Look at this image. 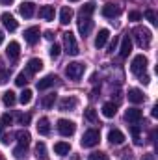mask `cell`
<instances>
[{
  "instance_id": "obj_1",
  "label": "cell",
  "mask_w": 158,
  "mask_h": 160,
  "mask_svg": "<svg viewBox=\"0 0 158 160\" xmlns=\"http://www.w3.org/2000/svg\"><path fill=\"white\" fill-rule=\"evenodd\" d=\"M132 38L136 39L138 47L149 48V47H151V39H153V34H151V30L145 28V26H136V28L132 30Z\"/></svg>"
},
{
  "instance_id": "obj_31",
  "label": "cell",
  "mask_w": 158,
  "mask_h": 160,
  "mask_svg": "<svg viewBox=\"0 0 158 160\" xmlns=\"http://www.w3.org/2000/svg\"><path fill=\"white\" fill-rule=\"evenodd\" d=\"M93 11H95V4H93V2H86V4L82 6V9H80V15H84V17H89Z\"/></svg>"
},
{
  "instance_id": "obj_20",
  "label": "cell",
  "mask_w": 158,
  "mask_h": 160,
  "mask_svg": "<svg viewBox=\"0 0 158 160\" xmlns=\"http://www.w3.org/2000/svg\"><path fill=\"white\" fill-rule=\"evenodd\" d=\"M41 69H43V62H41L39 58H32V60L28 62V67H26V71H28L30 75H34V73H39Z\"/></svg>"
},
{
  "instance_id": "obj_22",
  "label": "cell",
  "mask_w": 158,
  "mask_h": 160,
  "mask_svg": "<svg viewBox=\"0 0 158 160\" xmlns=\"http://www.w3.org/2000/svg\"><path fill=\"white\" fill-rule=\"evenodd\" d=\"M54 15H56V11H54L52 6H43V8H39V17H43L45 21H54Z\"/></svg>"
},
{
  "instance_id": "obj_24",
  "label": "cell",
  "mask_w": 158,
  "mask_h": 160,
  "mask_svg": "<svg viewBox=\"0 0 158 160\" xmlns=\"http://www.w3.org/2000/svg\"><path fill=\"white\" fill-rule=\"evenodd\" d=\"M117 114V104L114 102H104L102 104V116L104 118H114Z\"/></svg>"
},
{
  "instance_id": "obj_48",
  "label": "cell",
  "mask_w": 158,
  "mask_h": 160,
  "mask_svg": "<svg viewBox=\"0 0 158 160\" xmlns=\"http://www.w3.org/2000/svg\"><path fill=\"white\" fill-rule=\"evenodd\" d=\"M0 2H2V4H4V6H9V4H11V2H13V0H0Z\"/></svg>"
},
{
  "instance_id": "obj_37",
  "label": "cell",
  "mask_w": 158,
  "mask_h": 160,
  "mask_svg": "<svg viewBox=\"0 0 158 160\" xmlns=\"http://www.w3.org/2000/svg\"><path fill=\"white\" fill-rule=\"evenodd\" d=\"M87 160H110V158H108V155H106V153L99 151V153H91Z\"/></svg>"
},
{
  "instance_id": "obj_51",
  "label": "cell",
  "mask_w": 158,
  "mask_h": 160,
  "mask_svg": "<svg viewBox=\"0 0 158 160\" xmlns=\"http://www.w3.org/2000/svg\"><path fill=\"white\" fill-rule=\"evenodd\" d=\"M69 2H78V0H69Z\"/></svg>"
},
{
  "instance_id": "obj_11",
  "label": "cell",
  "mask_w": 158,
  "mask_h": 160,
  "mask_svg": "<svg viewBox=\"0 0 158 160\" xmlns=\"http://www.w3.org/2000/svg\"><path fill=\"white\" fill-rule=\"evenodd\" d=\"M141 118H143V114H141V110H140V108H128V110L125 112V119L128 121V123H132V125L140 123Z\"/></svg>"
},
{
  "instance_id": "obj_2",
  "label": "cell",
  "mask_w": 158,
  "mask_h": 160,
  "mask_svg": "<svg viewBox=\"0 0 158 160\" xmlns=\"http://www.w3.org/2000/svg\"><path fill=\"white\" fill-rule=\"evenodd\" d=\"M130 71H132L136 77L145 75V71H147V58H145L143 54L134 56V60H132V63H130Z\"/></svg>"
},
{
  "instance_id": "obj_18",
  "label": "cell",
  "mask_w": 158,
  "mask_h": 160,
  "mask_svg": "<svg viewBox=\"0 0 158 160\" xmlns=\"http://www.w3.org/2000/svg\"><path fill=\"white\" fill-rule=\"evenodd\" d=\"M108 38H110V32H108L106 28L99 30V34H97V38H95V47H97V48H102V47L106 45Z\"/></svg>"
},
{
  "instance_id": "obj_4",
  "label": "cell",
  "mask_w": 158,
  "mask_h": 160,
  "mask_svg": "<svg viewBox=\"0 0 158 160\" xmlns=\"http://www.w3.org/2000/svg\"><path fill=\"white\" fill-rule=\"evenodd\" d=\"M63 47H65V52L69 54V56H78V43L75 39V36L71 34V32H65L63 34Z\"/></svg>"
},
{
  "instance_id": "obj_32",
  "label": "cell",
  "mask_w": 158,
  "mask_h": 160,
  "mask_svg": "<svg viewBox=\"0 0 158 160\" xmlns=\"http://www.w3.org/2000/svg\"><path fill=\"white\" fill-rule=\"evenodd\" d=\"M130 132H132V136H134V143H136V145H141V138H140V127H138V125H132V127H130Z\"/></svg>"
},
{
  "instance_id": "obj_44",
  "label": "cell",
  "mask_w": 158,
  "mask_h": 160,
  "mask_svg": "<svg viewBox=\"0 0 158 160\" xmlns=\"http://www.w3.org/2000/svg\"><path fill=\"white\" fill-rule=\"evenodd\" d=\"M141 160H155V155H153V153H147V155L141 157Z\"/></svg>"
},
{
  "instance_id": "obj_15",
  "label": "cell",
  "mask_w": 158,
  "mask_h": 160,
  "mask_svg": "<svg viewBox=\"0 0 158 160\" xmlns=\"http://www.w3.org/2000/svg\"><path fill=\"white\" fill-rule=\"evenodd\" d=\"M108 140H110L112 145H121V143L125 142V134H123L119 128H112V130L108 132Z\"/></svg>"
},
{
  "instance_id": "obj_14",
  "label": "cell",
  "mask_w": 158,
  "mask_h": 160,
  "mask_svg": "<svg viewBox=\"0 0 158 160\" xmlns=\"http://www.w3.org/2000/svg\"><path fill=\"white\" fill-rule=\"evenodd\" d=\"M77 104H78L77 97H65V99L60 101V110L62 112H71V110L77 108Z\"/></svg>"
},
{
  "instance_id": "obj_6",
  "label": "cell",
  "mask_w": 158,
  "mask_h": 160,
  "mask_svg": "<svg viewBox=\"0 0 158 160\" xmlns=\"http://www.w3.org/2000/svg\"><path fill=\"white\" fill-rule=\"evenodd\" d=\"M75 123L69 119H60L58 121V132L62 134V136H65V138H69V136H73L75 134Z\"/></svg>"
},
{
  "instance_id": "obj_42",
  "label": "cell",
  "mask_w": 158,
  "mask_h": 160,
  "mask_svg": "<svg viewBox=\"0 0 158 160\" xmlns=\"http://www.w3.org/2000/svg\"><path fill=\"white\" fill-rule=\"evenodd\" d=\"M9 75H11V71H9V69H4V71L0 73V82H2V84H4V82H7Z\"/></svg>"
},
{
  "instance_id": "obj_38",
  "label": "cell",
  "mask_w": 158,
  "mask_h": 160,
  "mask_svg": "<svg viewBox=\"0 0 158 160\" xmlns=\"http://www.w3.org/2000/svg\"><path fill=\"white\" fill-rule=\"evenodd\" d=\"M86 119L91 121V123H95V121H97V114H95V110H93V108H87V110H86Z\"/></svg>"
},
{
  "instance_id": "obj_16",
  "label": "cell",
  "mask_w": 158,
  "mask_h": 160,
  "mask_svg": "<svg viewBox=\"0 0 158 160\" xmlns=\"http://www.w3.org/2000/svg\"><path fill=\"white\" fill-rule=\"evenodd\" d=\"M128 101H130V102H134V104H140V102H143V101H145V95H143V91H141V89L132 88V89H128Z\"/></svg>"
},
{
  "instance_id": "obj_50",
  "label": "cell",
  "mask_w": 158,
  "mask_h": 160,
  "mask_svg": "<svg viewBox=\"0 0 158 160\" xmlns=\"http://www.w3.org/2000/svg\"><path fill=\"white\" fill-rule=\"evenodd\" d=\"M4 41V34H2V30H0V43Z\"/></svg>"
},
{
  "instance_id": "obj_19",
  "label": "cell",
  "mask_w": 158,
  "mask_h": 160,
  "mask_svg": "<svg viewBox=\"0 0 158 160\" xmlns=\"http://www.w3.org/2000/svg\"><path fill=\"white\" fill-rule=\"evenodd\" d=\"M15 138L19 140V145H24V147H28V145H30V140H32V138H30V132L24 130V128H22V130H17V132H15Z\"/></svg>"
},
{
  "instance_id": "obj_13",
  "label": "cell",
  "mask_w": 158,
  "mask_h": 160,
  "mask_svg": "<svg viewBox=\"0 0 158 160\" xmlns=\"http://www.w3.org/2000/svg\"><path fill=\"white\" fill-rule=\"evenodd\" d=\"M19 54H21V45H19L17 41H11V43L7 45V48H6V56H7L11 62H15V60L19 58Z\"/></svg>"
},
{
  "instance_id": "obj_33",
  "label": "cell",
  "mask_w": 158,
  "mask_h": 160,
  "mask_svg": "<svg viewBox=\"0 0 158 160\" xmlns=\"http://www.w3.org/2000/svg\"><path fill=\"white\" fill-rule=\"evenodd\" d=\"M28 75H30L28 71H26V73H19L17 78H15V84H17V86H26V84H28Z\"/></svg>"
},
{
  "instance_id": "obj_28",
  "label": "cell",
  "mask_w": 158,
  "mask_h": 160,
  "mask_svg": "<svg viewBox=\"0 0 158 160\" xmlns=\"http://www.w3.org/2000/svg\"><path fill=\"white\" fill-rule=\"evenodd\" d=\"M54 102H56V93H48V95H45L43 101H41L43 108H47V110H50V108L54 106Z\"/></svg>"
},
{
  "instance_id": "obj_45",
  "label": "cell",
  "mask_w": 158,
  "mask_h": 160,
  "mask_svg": "<svg viewBox=\"0 0 158 160\" xmlns=\"http://www.w3.org/2000/svg\"><path fill=\"white\" fill-rule=\"evenodd\" d=\"M123 155H125V157H123L125 160H132V153H130V151H125Z\"/></svg>"
},
{
  "instance_id": "obj_30",
  "label": "cell",
  "mask_w": 158,
  "mask_h": 160,
  "mask_svg": "<svg viewBox=\"0 0 158 160\" xmlns=\"http://www.w3.org/2000/svg\"><path fill=\"white\" fill-rule=\"evenodd\" d=\"M32 95H34L32 89H24V91L19 95V102H21L22 106H24V104H30V102H32Z\"/></svg>"
},
{
  "instance_id": "obj_26",
  "label": "cell",
  "mask_w": 158,
  "mask_h": 160,
  "mask_svg": "<svg viewBox=\"0 0 158 160\" xmlns=\"http://www.w3.org/2000/svg\"><path fill=\"white\" fill-rule=\"evenodd\" d=\"M37 132H39L41 136H48V132H50V123L47 118H41L37 121Z\"/></svg>"
},
{
  "instance_id": "obj_25",
  "label": "cell",
  "mask_w": 158,
  "mask_h": 160,
  "mask_svg": "<svg viewBox=\"0 0 158 160\" xmlns=\"http://www.w3.org/2000/svg\"><path fill=\"white\" fill-rule=\"evenodd\" d=\"M54 151H56V155L65 157V155H69V153H71V145H69L67 142H58V143L54 145Z\"/></svg>"
},
{
  "instance_id": "obj_43",
  "label": "cell",
  "mask_w": 158,
  "mask_h": 160,
  "mask_svg": "<svg viewBox=\"0 0 158 160\" xmlns=\"http://www.w3.org/2000/svg\"><path fill=\"white\" fill-rule=\"evenodd\" d=\"M117 41H119V38H114V41L110 43V52H114V50L117 48Z\"/></svg>"
},
{
  "instance_id": "obj_34",
  "label": "cell",
  "mask_w": 158,
  "mask_h": 160,
  "mask_svg": "<svg viewBox=\"0 0 158 160\" xmlns=\"http://www.w3.org/2000/svg\"><path fill=\"white\" fill-rule=\"evenodd\" d=\"M60 52H62V47H60V45H56V43H54V45L50 47V50H48V54H50V58H52V60H56V58L60 56Z\"/></svg>"
},
{
  "instance_id": "obj_10",
  "label": "cell",
  "mask_w": 158,
  "mask_h": 160,
  "mask_svg": "<svg viewBox=\"0 0 158 160\" xmlns=\"http://www.w3.org/2000/svg\"><path fill=\"white\" fill-rule=\"evenodd\" d=\"M132 52V39L130 36L126 34L123 39H121V47H119V56L121 58H128V54Z\"/></svg>"
},
{
  "instance_id": "obj_9",
  "label": "cell",
  "mask_w": 158,
  "mask_h": 160,
  "mask_svg": "<svg viewBox=\"0 0 158 160\" xmlns=\"http://www.w3.org/2000/svg\"><path fill=\"white\" fill-rule=\"evenodd\" d=\"M0 21H2V24L6 26V30H9V32H15V30H17V21H15V17H13L11 13L4 11V13L0 15Z\"/></svg>"
},
{
  "instance_id": "obj_40",
  "label": "cell",
  "mask_w": 158,
  "mask_h": 160,
  "mask_svg": "<svg viewBox=\"0 0 158 160\" xmlns=\"http://www.w3.org/2000/svg\"><path fill=\"white\" fill-rule=\"evenodd\" d=\"M17 121L26 127V125L30 123V114H19V116H17Z\"/></svg>"
},
{
  "instance_id": "obj_36",
  "label": "cell",
  "mask_w": 158,
  "mask_h": 160,
  "mask_svg": "<svg viewBox=\"0 0 158 160\" xmlns=\"http://www.w3.org/2000/svg\"><path fill=\"white\" fill-rule=\"evenodd\" d=\"M26 151H28V147H24V145H19V147H15L13 155H15L17 158H22V157H26Z\"/></svg>"
},
{
  "instance_id": "obj_27",
  "label": "cell",
  "mask_w": 158,
  "mask_h": 160,
  "mask_svg": "<svg viewBox=\"0 0 158 160\" xmlns=\"http://www.w3.org/2000/svg\"><path fill=\"white\" fill-rule=\"evenodd\" d=\"M36 158L37 160H48V155H47V145L39 142L37 145H36Z\"/></svg>"
},
{
  "instance_id": "obj_17",
  "label": "cell",
  "mask_w": 158,
  "mask_h": 160,
  "mask_svg": "<svg viewBox=\"0 0 158 160\" xmlns=\"http://www.w3.org/2000/svg\"><path fill=\"white\" fill-rule=\"evenodd\" d=\"M119 6H116V4H106L104 8H102V15L106 17V19H114V17H117L119 15Z\"/></svg>"
},
{
  "instance_id": "obj_3",
  "label": "cell",
  "mask_w": 158,
  "mask_h": 160,
  "mask_svg": "<svg viewBox=\"0 0 158 160\" xmlns=\"http://www.w3.org/2000/svg\"><path fill=\"white\" fill-rule=\"evenodd\" d=\"M99 140H101V132L95 130V128H89V130L84 132L80 143H82V147H95L99 143Z\"/></svg>"
},
{
  "instance_id": "obj_23",
  "label": "cell",
  "mask_w": 158,
  "mask_h": 160,
  "mask_svg": "<svg viewBox=\"0 0 158 160\" xmlns=\"http://www.w3.org/2000/svg\"><path fill=\"white\" fill-rule=\"evenodd\" d=\"M71 19H73V9H71L69 6L62 8V11H60V22H62V24H69Z\"/></svg>"
},
{
  "instance_id": "obj_29",
  "label": "cell",
  "mask_w": 158,
  "mask_h": 160,
  "mask_svg": "<svg viewBox=\"0 0 158 160\" xmlns=\"http://www.w3.org/2000/svg\"><path fill=\"white\" fill-rule=\"evenodd\" d=\"M2 101H4V104L9 108V106H13V104L17 102V97H15V93H13V91H6V93L2 95Z\"/></svg>"
},
{
  "instance_id": "obj_21",
  "label": "cell",
  "mask_w": 158,
  "mask_h": 160,
  "mask_svg": "<svg viewBox=\"0 0 158 160\" xmlns=\"http://www.w3.org/2000/svg\"><path fill=\"white\" fill-rule=\"evenodd\" d=\"M56 77H54V75H47V77H45V78H41L39 82H37V89H48V88H50V86H54V84H56Z\"/></svg>"
},
{
  "instance_id": "obj_35",
  "label": "cell",
  "mask_w": 158,
  "mask_h": 160,
  "mask_svg": "<svg viewBox=\"0 0 158 160\" xmlns=\"http://www.w3.org/2000/svg\"><path fill=\"white\" fill-rule=\"evenodd\" d=\"M11 123H13V118H11L9 114H4V116L0 118V127H2V128H6V127H9Z\"/></svg>"
},
{
  "instance_id": "obj_41",
  "label": "cell",
  "mask_w": 158,
  "mask_h": 160,
  "mask_svg": "<svg viewBox=\"0 0 158 160\" xmlns=\"http://www.w3.org/2000/svg\"><path fill=\"white\" fill-rule=\"evenodd\" d=\"M128 21H141V13L140 11H128Z\"/></svg>"
},
{
  "instance_id": "obj_47",
  "label": "cell",
  "mask_w": 158,
  "mask_h": 160,
  "mask_svg": "<svg viewBox=\"0 0 158 160\" xmlns=\"http://www.w3.org/2000/svg\"><path fill=\"white\" fill-rule=\"evenodd\" d=\"M140 78H141V82H143V84H149V77H147V75H141Z\"/></svg>"
},
{
  "instance_id": "obj_5",
  "label": "cell",
  "mask_w": 158,
  "mask_h": 160,
  "mask_svg": "<svg viewBox=\"0 0 158 160\" xmlns=\"http://www.w3.org/2000/svg\"><path fill=\"white\" fill-rule=\"evenodd\" d=\"M84 71H86V65H84V63H80V62H73V63H69V65L65 67V75H67L71 80L82 78Z\"/></svg>"
},
{
  "instance_id": "obj_12",
  "label": "cell",
  "mask_w": 158,
  "mask_h": 160,
  "mask_svg": "<svg viewBox=\"0 0 158 160\" xmlns=\"http://www.w3.org/2000/svg\"><path fill=\"white\" fill-rule=\"evenodd\" d=\"M19 13H21L24 19L34 17V13H36V4H32V2H22V4L19 6Z\"/></svg>"
},
{
  "instance_id": "obj_8",
  "label": "cell",
  "mask_w": 158,
  "mask_h": 160,
  "mask_svg": "<svg viewBox=\"0 0 158 160\" xmlns=\"http://www.w3.org/2000/svg\"><path fill=\"white\" fill-rule=\"evenodd\" d=\"M41 38V30L39 26H30V28H26L24 30V41L28 43V45H36Z\"/></svg>"
},
{
  "instance_id": "obj_7",
  "label": "cell",
  "mask_w": 158,
  "mask_h": 160,
  "mask_svg": "<svg viewBox=\"0 0 158 160\" xmlns=\"http://www.w3.org/2000/svg\"><path fill=\"white\" fill-rule=\"evenodd\" d=\"M91 30H93V21L89 19V17H84V15H80L78 19V32L82 38H87L89 34H91Z\"/></svg>"
},
{
  "instance_id": "obj_39",
  "label": "cell",
  "mask_w": 158,
  "mask_h": 160,
  "mask_svg": "<svg viewBox=\"0 0 158 160\" xmlns=\"http://www.w3.org/2000/svg\"><path fill=\"white\" fill-rule=\"evenodd\" d=\"M145 17L149 19V22H151V24H156V22H158V21H156V13H155L153 9H147V11H145Z\"/></svg>"
},
{
  "instance_id": "obj_49",
  "label": "cell",
  "mask_w": 158,
  "mask_h": 160,
  "mask_svg": "<svg viewBox=\"0 0 158 160\" xmlns=\"http://www.w3.org/2000/svg\"><path fill=\"white\" fill-rule=\"evenodd\" d=\"M153 116H155V118L158 116V106H155V108H153Z\"/></svg>"
},
{
  "instance_id": "obj_46",
  "label": "cell",
  "mask_w": 158,
  "mask_h": 160,
  "mask_svg": "<svg viewBox=\"0 0 158 160\" xmlns=\"http://www.w3.org/2000/svg\"><path fill=\"white\" fill-rule=\"evenodd\" d=\"M45 38H47L48 41H52L54 39V34H52V32H45Z\"/></svg>"
}]
</instances>
